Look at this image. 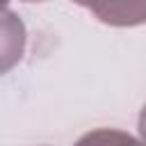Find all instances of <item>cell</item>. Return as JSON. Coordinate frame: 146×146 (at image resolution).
Instances as JSON below:
<instances>
[{
    "instance_id": "obj_1",
    "label": "cell",
    "mask_w": 146,
    "mask_h": 146,
    "mask_svg": "<svg viewBox=\"0 0 146 146\" xmlns=\"http://www.w3.org/2000/svg\"><path fill=\"white\" fill-rule=\"evenodd\" d=\"M98 21L114 27H135L146 18V0H73Z\"/></svg>"
},
{
    "instance_id": "obj_2",
    "label": "cell",
    "mask_w": 146,
    "mask_h": 146,
    "mask_svg": "<svg viewBox=\"0 0 146 146\" xmlns=\"http://www.w3.org/2000/svg\"><path fill=\"white\" fill-rule=\"evenodd\" d=\"M25 50V25L14 14L2 9L0 11V75L14 68Z\"/></svg>"
},
{
    "instance_id": "obj_3",
    "label": "cell",
    "mask_w": 146,
    "mask_h": 146,
    "mask_svg": "<svg viewBox=\"0 0 146 146\" xmlns=\"http://www.w3.org/2000/svg\"><path fill=\"white\" fill-rule=\"evenodd\" d=\"M75 146H141V141L130 132H123L116 128H98L82 135L75 141Z\"/></svg>"
},
{
    "instance_id": "obj_4",
    "label": "cell",
    "mask_w": 146,
    "mask_h": 146,
    "mask_svg": "<svg viewBox=\"0 0 146 146\" xmlns=\"http://www.w3.org/2000/svg\"><path fill=\"white\" fill-rule=\"evenodd\" d=\"M7 2H9V0H0V11H2L5 7H7Z\"/></svg>"
},
{
    "instance_id": "obj_5",
    "label": "cell",
    "mask_w": 146,
    "mask_h": 146,
    "mask_svg": "<svg viewBox=\"0 0 146 146\" xmlns=\"http://www.w3.org/2000/svg\"><path fill=\"white\" fill-rule=\"evenodd\" d=\"M27 2H34V0H27Z\"/></svg>"
}]
</instances>
